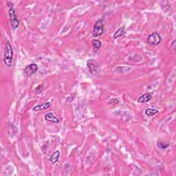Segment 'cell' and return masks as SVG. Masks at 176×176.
Wrapping results in <instances>:
<instances>
[{
	"label": "cell",
	"instance_id": "6da1fadb",
	"mask_svg": "<svg viewBox=\"0 0 176 176\" xmlns=\"http://www.w3.org/2000/svg\"><path fill=\"white\" fill-rule=\"evenodd\" d=\"M14 52L13 47L9 41H7L5 46V51L3 55V62L7 67H10L13 65Z\"/></svg>",
	"mask_w": 176,
	"mask_h": 176
},
{
	"label": "cell",
	"instance_id": "7a4b0ae2",
	"mask_svg": "<svg viewBox=\"0 0 176 176\" xmlns=\"http://www.w3.org/2000/svg\"><path fill=\"white\" fill-rule=\"evenodd\" d=\"M87 65L90 70V72L92 73L93 75H96L100 72V67L98 63L94 59H89L87 62Z\"/></svg>",
	"mask_w": 176,
	"mask_h": 176
},
{
	"label": "cell",
	"instance_id": "3957f363",
	"mask_svg": "<svg viewBox=\"0 0 176 176\" xmlns=\"http://www.w3.org/2000/svg\"><path fill=\"white\" fill-rule=\"evenodd\" d=\"M8 15H9V19L10 22V25H11L12 28L13 30L17 29L20 25V22H19L18 17L16 14L15 10L13 8H10L8 12Z\"/></svg>",
	"mask_w": 176,
	"mask_h": 176
},
{
	"label": "cell",
	"instance_id": "277c9868",
	"mask_svg": "<svg viewBox=\"0 0 176 176\" xmlns=\"http://www.w3.org/2000/svg\"><path fill=\"white\" fill-rule=\"evenodd\" d=\"M104 32V24L102 20H99L96 22L94 26L93 31H92V35L94 37H98L102 35Z\"/></svg>",
	"mask_w": 176,
	"mask_h": 176
},
{
	"label": "cell",
	"instance_id": "5b68a950",
	"mask_svg": "<svg viewBox=\"0 0 176 176\" xmlns=\"http://www.w3.org/2000/svg\"><path fill=\"white\" fill-rule=\"evenodd\" d=\"M162 41L161 36L158 32H153L150 35H149L147 38V41L151 46H157L158 44H160Z\"/></svg>",
	"mask_w": 176,
	"mask_h": 176
},
{
	"label": "cell",
	"instance_id": "8992f818",
	"mask_svg": "<svg viewBox=\"0 0 176 176\" xmlns=\"http://www.w3.org/2000/svg\"><path fill=\"white\" fill-rule=\"evenodd\" d=\"M38 70V65L36 63H31L24 68V72L26 76H32Z\"/></svg>",
	"mask_w": 176,
	"mask_h": 176
},
{
	"label": "cell",
	"instance_id": "52a82bcc",
	"mask_svg": "<svg viewBox=\"0 0 176 176\" xmlns=\"http://www.w3.org/2000/svg\"><path fill=\"white\" fill-rule=\"evenodd\" d=\"M45 120H46V121L51 122V123H57V124L61 123L60 119H59V118H57V116L52 112L47 113V114L45 115Z\"/></svg>",
	"mask_w": 176,
	"mask_h": 176
},
{
	"label": "cell",
	"instance_id": "ba28073f",
	"mask_svg": "<svg viewBox=\"0 0 176 176\" xmlns=\"http://www.w3.org/2000/svg\"><path fill=\"white\" fill-rule=\"evenodd\" d=\"M151 98H152V94L151 93L144 94L138 99V102H140V103H144V102H149Z\"/></svg>",
	"mask_w": 176,
	"mask_h": 176
},
{
	"label": "cell",
	"instance_id": "9c48e42d",
	"mask_svg": "<svg viewBox=\"0 0 176 176\" xmlns=\"http://www.w3.org/2000/svg\"><path fill=\"white\" fill-rule=\"evenodd\" d=\"M50 107V102H47L46 103H43L41 105H36L33 107L32 110L34 111H43L45 110V109H48Z\"/></svg>",
	"mask_w": 176,
	"mask_h": 176
},
{
	"label": "cell",
	"instance_id": "30bf717a",
	"mask_svg": "<svg viewBox=\"0 0 176 176\" xmlns=\"http://www.w3.org/2000/svg\"><path fill=\"white\" fill-rule=\"evenodd\" d=\"M59 157H60V152H59V151H56L55 152L52 153L51 156H50V161L51 162L52 165H55V164L59 160Z\"/></svg>",
	"mask_w": 176,
	"mask_h": 176
},
{
	"label": "cell",
	"instance_id": "8fae6325",
	"mask_svg": "<svg viewBox=\"0 0 176 176\" xmlns=\"http://www.w3.org/2000/svg\"><path fill=\"white\" fill-rule=\"evenodd\" d=\"M125 34H126V29H125V27L120 28L114 33V36H113V38H114V39H117V38L120 37V36L125 35Z\"/></svg>",
	"mask_w": 176,
	"mask_h": 176
},
{
	"label": "cell",
	"instance_id": "7c38bea8",
	"mask_svg": "<svg viewBox=\"0 0 176 176\" xmlns=\"http://www.w3.org/2000/svg\"><path fill=\"white\" fill-rule=\"evenodd\" d=\"M92 45H93L94 46V49L96 52L100 48L101 46H102V43H101V41H99V40L94 39L93 41H92Z\"/></svg>",
	"mask_w": 176,
	"mask_h": 176
},
{
	"label": "cell",
	"instance_id": "4fadbf2b",
	"mask_svg": "<svg viewBox=\"0 0 176 176\" xmlns=\"http://www.w3.org/2000/svg\"><path fill=\"white\" fill-rule=\"evenodd\" d=\"M158 113V110L156 109H153V108H149L145 110V114L148 116H153L154 115Z\"/></svg>",
	"mask_w": 176,
	"mask_h": 176
},
{
	"label": "cell",
	"instance_id": "5bb4252c",
	"mask_svg": "<svg viewBox=\"0 0 176 176\" xmlns=\"http://www.w3.org/2000/svg\"><path fill=\"white\" fill-rule=\"evenodd\" d=\"M157 146H158V147L160 148V149H167V148L168 147H169V144H168V143H163V142H158V143H157Z\"/></svg>",
	"mask_w": 176,
	"mask_h": 176
},
{
	"label": "cell",
	"instance_id": "9a60e30c",
	"mask_svg": "<svg viewBox=\"0 0 176 176\" xmlns=\"http://www.w3.org/2000/svg\"><path fill=\"white\" fill-rule=\"evenodd\" d=\"M43 85H39V86L37 87V88H36L35 92H36V93L39 94V93H41V92L43 91Z\"/></svg>",
	"mask_w": 176,
	"mask_h": 176
},
{
	"label": "cell",
	"instance_id": "2e32d148",
	"mask_svg": "<svg viewBox=\"0 0 176 176\" xmlns=\"http://www.w3.org/2000/svg\"><path fill=\"white\" fill-rule=\"evenodd\" d=\"M119 102V100L117 98H112L109 101V103L111 105H117Z\"/></svg>",
	"mask_w": 176,
	"mask_h": 176
}]
</instances>
